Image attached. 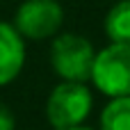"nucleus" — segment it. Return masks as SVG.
Wrapping results in <instances>:
<instances>
[{
    "mask_svg": "<svg viewBox=\"0 0 130 130\" xmlns=\"http://www.w3.org/2000/svg\"><path fill=\"white\" fill-rule=\"evenodd\" d=\"M96 50L89 39L64 32L53 37L50 43V66L66 82H87L91 80Z\"/></svg>",
    "mask_w": 130,
    "mask_h": 130,
    "instance_id": "nucleus-1",
    "label": "nucleus"
},
{
    "mask_svg": "<svg viewBox=\"0 0 130 130\" xmlns=\"http://www.w3.org/2000/svg\"><path fill=\"white\" fill-rule=\"evenodd\" d=\"M94 107V96L85 82H66L53 87L46 101V117L55 130L78 128L85 123Z\"/></svg>",
    "mask_w": 130,
    "mask_h": 130,
    "instance_id": "nucleus-2",
    "label": "nucleus"
},
{
    "mask_svg": "<svg viewBox=\"0 0 130 130\" xmlns=\"http://www.w3.org/2000/svg\"><path fill=\"white\" fill-rule=\"evenodd\" d=\"M91 82L110 98L130 96V43H110L96 53Z\"/></svg>",
    "mask_w": 130,
    "mask_h": 130,
    "instance_id": "nucleus-3",
    "label": "nucleus"
},
{
    "mask_svg": "<svg viewBox=\"0 0 130 130\" xmlns=\"http://www.w3.org/2000/svg\"><path fill=\"white\" fill-rule=\"evenodd\" d=\"M64 23V9L57 0H23L14 16V27L23 39L41 41L57 37Z\"/></svg>",
    "mask_w": 130,
    "mask_h": 130,
    "instance_id": "nucleus-4",
    "label": "nucleus"
},
{
    "mask_svg": "<svg viewBox=\"0 0 130 130\" xmlns=\"http://www.w3.org/2000/svg\"><path fill=\"white\" fill-rule=\"evenodd\" d=\"M25 64V43L14 25L0 21V87L14 82Z\"/></svg>",
    "mask_w": 130,
    "mask_h": 130,
    "instance_id": "nucleus-5",
    "label": "nucleus"
},
{
    "mask_svg": "<svg viewBox=\"0 0 130 130\" xmlns=\"http://www.w3.org/2000/svg\"><path fill=\"white\" fill-rule=\"evenodd\" d=\"M105 34L112 43H130V0H119L105 16Z\"/></svg>",
    "mask_w": 130,
    "mask_h": 130,
    "instance_id": "nucleus-6",
    "label": "nucleus"
},
{
    "mask_svg": "<svg viewBox=\"0 0 130 130\" xmlns=\"http://www.w3.org/2000/svg\"><path fill=\"white\" fill-rule=\"evenodd\" d=\"M101 130H130V96L110 98L101 112Z\"/></svg>",
    "mask_w": 130,
    "mask_h": 130,
    "instance_id": "nucleus-7",
    "label": "nucleus"
},
{
    "mask_svg": "<svg viewBox=\"0 0 130 130\" xmlns=\"http://www.w3.org/2000/svg\"><path fill=\"white\" fill-rule=\"evenodd\" d=\"M16 128V119H14V112L0 103V130H14Z\"/></svg>",
    "mask_w": 130,
    "mask_h": 130,
    "instance_id": "nucleus-8",
    "label": "nucleus"
},
{
    "mask_svg": "<svg viewBox=\"0 0 130 130\" xmlns=\"http://www.w3.org/2000/svg\"><path fill=\"white\" fill-rule=\"evenodd\" d=\"M66 130H94V128H85V126H78V128H66Z\"/></svg>",
    "mask_w": 130,
    "mask_h": 130,
    "instance_id": "nucleus-9",
    "label": "nucleus"
}]
</instances>
